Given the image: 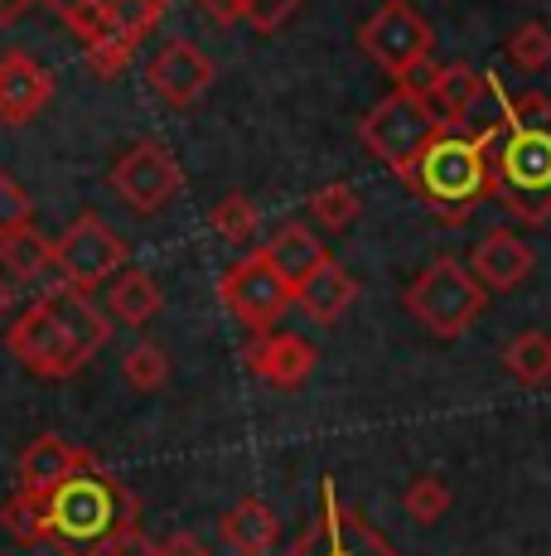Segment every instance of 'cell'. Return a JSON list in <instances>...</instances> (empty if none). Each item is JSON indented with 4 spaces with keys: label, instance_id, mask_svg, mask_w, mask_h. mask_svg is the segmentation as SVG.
I'll return each mask as SVG.
<instances>
[{
    "label": "cell",
    "instance_id": "obj_1",
    "mask_svg": "<svg viewBox=\"0 0 551 556\" xmlns=\"http://www.w3.org/2000/svg\"><path fill=\"white\" fill-rule=\"evenodd\" d=\"M494 203L537 228L551 218V102L542 92H508L498 83V112L484 126Z\"/></svg>",
    "mask_w": 551,
    "mask_h": 556
},
{
    "label": "cell",
    "instance_id": "obj_2",
    "mask_svg": "<svg viewBox=\"0 0 551 556\" xmlns=\"http://www.w3.org/2000/svg\"><path fill=\"white\" fill-rule=\"evenodd\" d=\"M29 498L39 518V547H59L63 556H102L116 532L141 522V498L98 455L82 459L59 489Z\"/></svg>",
    "mask_w": 551,
    "mask_h": 556
},
{
    "label": "cell",
    "instance_id": "obj_3",
    "mask_svg": "<svg viewBox=\"0 0 551 556\" xmlns=\"http://www.w3.org/2000/svg\"><path fill=\"white\" fill-rule=\"evenodd\" d=\"M407 185L440 223H464L484 199H494L484 136L470 131V126H445L421 151L417 165L407 169Z\"/></svg>",
    "mask_w": 551,
    "mask_h": 556
},
{
    "label": "cell",
    "instance_id": "obj_4",
    "mask_svg": "<svg viewBox=\"0 0 551 556\" xmlns=\"http://www.w3.org/2000/svg\"><path fill=\"white\" fill-rule=\"evenodd\" d=\"M407 315L417 319L421 329H431L436 339H460L474 319L489 305V291L484 281L460 262V256H436L417 281L407 286Z\"/></svg>",
    "mask_w": 551,
    "mask_h": 556
},
{
    "label": "cell",
    "instance_id": "obj_5",
    "mask_svg": "<svg viewBox=\"0 0 551 556\" xmlns=\"http://www.w3.org/2000/svg\"><path fill=\"white\" fill-rule=\"evenodd\" d=\"M445 131L440 116L431 112V102L417 88H392L373 112L358 122V141L368 146L397 179H407V169L421 160L431 141Z\"/></svg>",
    "mask_w": 551,
    "mask_h": 556
},
{
    "label": "cell",
    "instance_id": "obj_6",
    "mask_svg": "<svg viewBox=\"0 0 551 556\" xmlns=\"http://www.w3.org/2000/svg\"><path fill=\"white\" fill-rule=\"evenodd\" d=\"M358 49L383 73H392L397 83H407L411 73L431 63L436 35H431L426 15H421L411 0H383V5L358 25Z\"/></svg>",
    "mask_w": 551,
    "mask_h": 556
},
{
    "label": "cell",
    "instance_id": "obj_7",
    "mask_svg": "<svg viewBox=\"0 0 551 556\" xmlns=\"http://www.w3.org/2000/svg\"><path fill=\"white\" fill-rule=\"evenodd\" d=\"M281 556H401L373 522L363 518L354 504H344L334 489V479H320V508L315 522L291 542V552Z\"/></svg>",
    "mask_w": 551,
    "mask_h": 556
},
{
    "label": "cell",
    "instance_id": "obj_8",
    "mask_svg": "<svg viewBox=\"0 0 551 556\" xmlns=\"http://www.w3.org/2000/svg\"><path fill=\"white\" fill-rule=\"evenodd\" d=\"M126 256L131 252H126L121 232L107 228L98 213L73 218L68 228H63V238L54 242V262H59L63 286H73V291H82V295L112 286L116 276L126 271Z\"/></svg>",
    "mask_w": 551,
    "mask_h": 556
},
{
    "label": "cell",
    "instance_id": "obj_9",
    "mask_svg": "<svg viewBox=\"0 0 551 556\" xmlns=\"http://www.w3.org/2000/svg\"><path fill=\"white\" fill-rule=\"evenodd\" d=\"M218 301L228 305V315L242 319L252 334H271L276 319L295 305V286L276 271L267 252H247L238 266H228V271H222Z\"/></svg>",
    "mask_w": 551,
    "mask_h": 556
},
{
    "label": "cell",
    "instance_id": "obj_10",
    "mask_svg": "<svg viewBox=\"0 0 551 556\" xmlns=\"http://www.w3.org/2000/svg\"><path fill=\"white\" fill-rule=\"evenodd\" d=\"M5 344L35 378H73V372L88 363V354L78 349V339L63 329V319L54 315V305H49L44 295L10 325Z\"/></svg>",
    "mask_w": 551,
    "mask_h": 556
},
{
    "label": "cell",
    "instance_id": "obj_11",
    "mask_svg": "<svg viewBox=\"0 0 551 556\" xmlns=\"http://www.w3.org/2000/svg\"><path fill=\"white\" fill-rule=\"evenodd\" d=\"M112 189L126 199V208L136 213H161L169 199L184 189V169L169 146L161 141H136L131 151L112 165Z\"/></svg>",
    "mask_w": 551,
    "mask_h": 556
},
{
    "label": "cell",
    "instance_id": "obj_12",
    "mask_svg": "<svg viewBox=\"0 0 551 556\" xmlns=\"http://www.w3.org/2000/svg\"><path fill=\"white\" fill-rule=\"evenodd\" d=\"M397 88H417L431 102V112L440 116V126H474L479 106L489 102V73H474L470 63H436L417 68Z\"/></svg>",
    "mask_w": 551,
    "mask_h": 556
},
{
    "label": "cell",
    "instance_id": "obj_13",
    "mask_svg": "<svg viewBox=\"0 0 551 556\" xmlns=\"http://www.w3.org/2000/svg\"><path fill=\"white\" fill-rule=\"evenodd\" d=\"M145 83L165 106H189L214 88V59L189 39H169L145 68Z\"/></svg>",
    "mask_w": 551,
    "mask_h": 556
},
{
    "label": "cell",
    "instance_id": "obj_14",
    "mask_svg": "<svg viewBox=\"0 0 551 556\" xmlns=\"http://www.w3.org/2000/svg\"><path fill=\"white\" fill-rule=\"evenodd\" d=\"M54 73L39 59L10 49L0 53V126H29L49 102H54Z\"/></svg>",
    "mask_w": 551,
    "mask_h": 556
},
{
    "label": "cell",
    "instance_id": "obj_15",
    "mask_svg": "<svg viewBox=\"0 0 551 556\" xmlns=\"http://www.w3.org/2000/svg\"><path fill=\"white\" fill-rule=\"evenodd\" d=\"M242 363H247L261 382L291 392L315 372L320 354H315V344L310 339H300V334H257L247 349H242Z\"/></svg>",
    "mask_w": 551,
    "mask_h": 556
},
{
    "label": "cell",
    "instance_id": "obj_16",
    "mask_svg": "<svg viewBox=\"0 0 551 556\" xmlns=\"http://www.w3.org/2000/svg\"><path fill=\"white\" fill-rule=\"evenodd\" d=\"M533 266H537V252L513 228L484 232V242L470 256V271L484 281V291H517L533 276Z\"/></svg>",
    "mask_w": 551,
    "mask_h": 556
},
{
    "label": "cell",
    "instance_id": "obj_17",
    "mask_svg": "<svg viewBox=\"0 0 551 556\" xmlns=\"http://www.w3.org/2000/svg\"><path fill=\"white\" fill-rule=\"evenodd\" d=\"M82 459H88V451L68 445L63 435H35V441L25 445V455H20V469H15L20 489H25V494H49V489H59Z\"/></svg>",
    "mask_w": 551,
    "mask_h": 556
},
{
    "label": "cell",
    "instance_id": "obj_18",
    "mask_svg": "<svg viewBox=\"0 0 551 556\" xmlns=\"http://www.w3.org/2000/svg\"><path fill=\"white\" fill-rule=\"evenodd\" d=\"M218 538L238 556H271L276 542H281V522H276L271 504H261V498H238L222 513Z\"/></svg>",
    "mask_w": 551,
    "mask_h": 556
},
{
    "label": "cell",
    "instance_id": "obj_19",
    "mask_svg": "<svg viewBox=\"0 0 551 556\" xmlns=\"http://www.w3.org/2000/svg\"><path fill=\"white\" fill-rule=\"evenodd\" d=\"M354 301H358V281L334 262V256L320 266V271L305 276L300 291H295V305H300L315 325H334V319H344V309Z\"/></svg>",
    "mask_w": 551,
    "mask_h": 556
},
{
    "label": "cell",
    "instance_id": "obj_20",
    "mask_svg": "<svg viewBox=\"0 0 551 556\" xmlns=\"http://www.w3.org/2000/svg\"><path fill=\"white\" fill-rule=\"evenodd\" d=\"M261 252L271 256V266L295 286V291H300L305 276L320 271V266L330 262V248H324V242L315 238V232L305 228V223H281V228L271 232V242H267Z\"/></svg>",
    "mask_w": 551,
    "mask_h": 556
},
{
    "label": "cell",
    "instance_id": "obj_21",
    "mask_svg": "<svg viewBox=\"0 0 551 556\" xmlns=\"http://www.w3.org/2000/svg\"><path fill=\"white\" fill-rule=\"evenodd\" d=\"M0 266H5L15 281H44V286H59L63 276H59V262H54V242L49 238H39L35 228H25V232H15V238H5L0 242Z\"/></svg>",
    "mask_w": 551,
    "mask_h": 556
},
{
    "label": "cell",
    "instance_id": "obj_22",
    "mask_svg": "<svg viewBox=\"0 0 551 556\" xmlns=\"http://www.w3.org/2000/svg\"><path fill=\"white\" fill-rule=\"evenodd\" d=\"M161 305H165V295H161V286H155L151 271L126 266V271L112 281V315L121 319V325H131V329L151 325V319L161 315Z\"/></svg>",
    "mask_w": 551,
    "mask_h": 556
},
{
    "label": "cell",
    "instance_id": "obj_23",
    "mask_svg": "<svg viewBox=\"0 0 551 556\" xmlns=\"http://www.w3.org/2000/svg\"><path fill=\"white\" fill-rule=\"evenodd\" d=\"M198 5L208 10L214 25H238V20H247L257 35H276L305 0H198Z\"/></svg>",
    "mask_w": 551,
    "mask_h": 556
},
{
    "label": "cell",
    "instance_id": "obj_24",
    "mask_svg": "<svg viewBox=\"0 0 551 556\" xmlns=\"http://www.w3.org/2000/svg\"><path fill=\"white\" fill-rule=\"evenodd\" d=\"M503 368H508V378H517L523 388H547L551 382V334L547 329H527V334L508 339Z\"/></svg>",
    "mask_w": 551,
    "mask_h": 556
},
{
    "label": "cell",
    "instance_id": "obj_25",
    "mask_svg": "<svg viewBox=\"0 0 551 556\" xmlns=\"http://www.w3.org/2000/svg\"><path fill=\"white\" fill-rule=\"evenodd\" d=\"M208 228H214L222 242H232V248H247V242L257 238V203L247 194H222L214 203V213H208Z\"/></svg>",
    "mask_w": 551,
    "mask_h": 556
},
{
    "label": "cell",
    "instance_id": "obj_26",
    "mask_svg": "<svg viewBox=\"0 0 551 556\" xmlns=\"http://www.w3.org/2000/svg\"><path fill=\"white\" fill-rule=\"evenodd\" d=\"M310 213H315V223H324L330 232H344V228H354V223H358L363 199H358L354 185L334 179V185H324V189H315V194H310Z\"/></svg>",
    "mask_w": 551,
    "mask_h": 556
},
{
    "label": "cell",
    "instance_id": "obj_27",
    "mask_svg": "<svg viewBox=\"0 0 551 556\" xmlns=\"http://www.w3.org/2000/svg\"><path fill=\"white\" fill-rule=\"evenodd\" d=\"M121 372H126V382H131L136 392L151 397V392H161L169 382V354L165 349H155V344H136V349H126Z\"/></svg>",
    "mask_w": 551,
    "mask_h": 556
},
{
    "label": "cell",
    "instance_id": "obj_28",
    "mask_svg": "<svg viewBox=\"0 0 551 556\" xmlns=\"http://www.w3.org/2000/svg\"><path fill=\"white\" fill-rule=\"evenodd\" d=\"M508 63L523 73H542L551 63V29L537 25V20H527V25H517L513 35H508Z\"/></svg>",
    "mask_w": 551,
    "mask_h": 556
},
{
    "label": "cell",
    "instance_id": "obj_29",
    "mask_svg": "<svg viewBox=\"0 0 551 556\" xmlns=\"http://www.w3.org/2000/svg\"><path fill=\"white\" fill-rule=\"evenodd\" d=\"M401 504H407L411 522L431 528V522H440L445 513H450V489H445V479H436V475H417L407 484V494H401Z\"/></svg>",
    "mask_w": 551,
    "mask_h": 556
},
{
    "label": "cell",
    "instance_id": "obj_30",
    "mask_svg": "<svg viewBox=\"0 0 551 556\" xmlns=\"http://www.w3.org/2000/svg\"><path fill=\"white\" fill-rule=\"evenodd\" d=\"M25 228H35V203H29V194L20 189V179L0 175V242L25 232Z\"/></svg>",
    "mask_w": 551,
    "mask_h": 556
},
{
    "label": "cell",
    "instance_id": "obj_31",
    "mask_svg": "<svg viewBox=\"0 0 551 556\" xmlns=\"http://www.w3.org/2000/svg\"><path fill=\"white\" fill-rule=\"evenodd\" d=\"M0 528H5L15 542H25V547H39V518H35V498H29V494H20V489H15V498H5V504H0Z\"/></svg>",
    "mask_w": 551,
    "mask_h": 556
},
{
    "label": "cell",
    "instance_id": "obj_32",
    "mask_svg": "<svg viewBox=\"0 0 551 556\" xmlns=\"http://www.w3.org/2000/svg\"><path fill=\"white\" fill-rule=\"evenodd\" d=\"M102 556H155V542L141 532V522L136 528H126V532H116V538L102 547Z\"/></svg>",
    "mask_w": 551,
    "mask_h": 556
},
{
    "label": "cell",
    "instance_id": "obj_33",
    "mask_svg": "<svg viewBox=\"0 0 551 556\" xmlns=\"http://www.w3.org/2000/svg\"><path fill=\"white\" fill-rule=\"evenodd\" d=\"M155 556H208V547L194 532H169V538L155 542Z\"/></svg>",
    "mask_w": 551,
    "mask_h": 556
},
{
    "label": "cell",
    "instance_id": "obj_34",
    "mask_svg": "<svg viewBox=\"0 0 551 556\" xmlns=\"http://www.w3.org/2000/svg\"><path fill=\"white\" fill-rule=\"evenodd\" d=\"M35 5H39V0H0V29L20 25V20H25Z\"/></svg>",
    "mask_w": 551,
    "mask_h": 556
},
{
    "label": "cell",
    "instance_id": "obj_35",
    "mask_svg": "<svg viewBox=\"0 0 551 556\" xmlns=\"http://www.w3.org/2000/svg\"><path fill=\"white\" fill-rule=\"evenodd\" d=\"M5 309H10V281H0V319H5Z\"/></svg>",
    "mask_w": 551,
    "mask_h": 556
},
{
    "label": "cell",
    "instance_id": "obj_36",
    "mask_svg": "<svg viewBox=\"0 0 551 556\" xmlns=\"http://www.w3.org/2000/svg\"><path fill=\"white\" fill-rule=\"evenodd\" d=\"M145 5H151V10H161V15H165V5H175V0H145Z\"/></svg>",
    "mask_w": 551,
    "mask_h": 556
}]
</instances>
